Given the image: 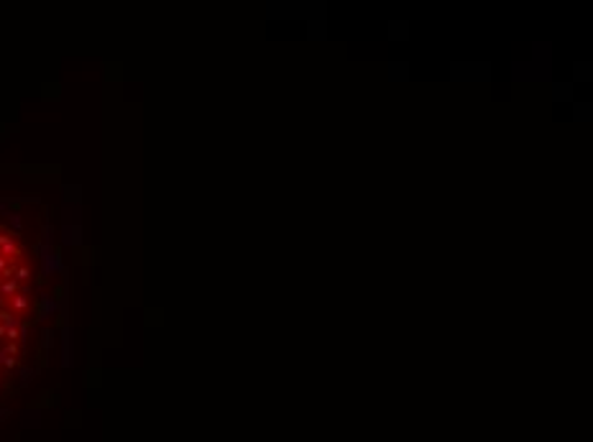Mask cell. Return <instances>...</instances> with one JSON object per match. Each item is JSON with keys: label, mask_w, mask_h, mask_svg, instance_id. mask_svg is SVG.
<instances>
[{"label": "cell", "mask_w": 593, "mask_h": 442, "mask_svg": "<svg viewBox=\"0 0 593 442\" xmlns=\"http://www.w3.org/2000/svg\"><path fill=\"white\" fill-rule=\"evenodd\" d=\"M3 230H5V228H3V223H0V233H3Z\"/></svg>", "instance_id": "12"}, {"label": "cell", "mask_w": 593, "mask_h": 442, "mask_svg": "<svg viewBox=\"0 0 593 442\" xmlns=\"http://www.w3.org/2000/svg\"><path fill=\"white\" fill-rule=\"evenodd\" d=\"M34 274H31V263H28L26 258L23 261H16L13 263V279H16L18 284H26L28 279H31Z\"/></svg>", "instance_id": "6"}, {"label": "cell", "mask_w": 593, "mask_h": 442, "mask_svg": "<svg viewBox=\"0 0 593 442\" xmlns=\"http://www.w3.org/2000/svg\"><path fill=\"white\" fill-rule=\"evenodd\" d=\"M550 100L552 102H568L573 100V84L570 82H562V80H555L550 84Z\"/></svg>", "instance_id": "5"}, {"label": "cell", "mask_w": 593, "mask_h": 442, "mask_svg": "<svg viewBox=\"0 0 593 442\" xmlns=\"http://www.w3.org/2000/svg\"><path fill=\"white\" fill-rule=\"evenodd\" d=\"M5 309H10L16 317H21V315H26L28 309H31V297H28V291L23 289L21 294H16V297H10L8 302H5Z\"/></svg>", "instance_id": "4"}, {"label": "cell", "mask_w": 593, "mask_h": 442, "mask_svg": "<svg viewBox=\"0 0 593 442\" xmlns=\"http://www.w3.org/2000/svg\"><path fill=\"white\" fill-rule=\"evenodd\" d=\"M570 69H573L570 75H573L575 82H586V80H591V69H593V67H591L588 62H575Z\"/></svg>", "instance_id": "8"}, {"label": "cell", "mask_w": 593, "mask_h": 442, "mask_svg": "<svg viewBox=\"0 0 593 442\" xmlns=\"http://www.w3.org/2000/svg\"><path fill=\"white\" fill-rule=\"evenodd\" d=\"M409 64L407 62H402V64H391L389 67V72H391V77H396V80H409Z\"/></svg>", "instance_id": "9"}, {"label": "cell", "mask_w": 593, "mask_h": 442, "mask_svg": "<svg viewBox=\"0 0 593 442\" xmlns=\"http://www.w3.org/2000/svg\"><path fill=\"white\" fill-rule=\"evenodd\" d=\"M591 115H593L591 102H575V105H573V121L586 123V121H591Z\"/></svg>", "instance_id": "7"}, {"label": "cell", "mask_w": 593, "mask_h": 442, "mask_svg": "<svg viewBox=\"0 0 593 442\" xmlns=\"http://www.w3.org/2000/svg\"><path fill=\"white\" fill-rule=\"evenodd\" d=\"M0 256H5V258L13 261V263L26 258V250H23L21 241H18L10 230H3V233H0Z\"/></svg>", "instance_id": "3"}, {"label": "cell", "mask_w": 593, "mask_h": 442, "mask_svg": "<svg viewBox=\"0 0 593 442\" xmlns=\"http://www.w3.org/2000/svg\"><path fill=\"white\" fill-rule=\"evenodd\" d=\"M3 353H5V356H13V358H21V356H23V353H21V345H18V343H10V340H5Z\"/></svg>", "instance_id": "11"}, {"label": "cell", "mask_w": 593, "mask_h": 442, "mask_svg": "<svg viewBox=\"0 0 593 442\" xmlns=\"http://www.w3.org/2000/svg\"><path fill=\"white\" fill-rule=\"evenodd\" d=\"M448 77L453 82H491L494 77V64L491 62H478V59H461V62L448 64Z\"/></svg>", "instance_id": "2"}, {"label": "cell", "mask_w": 593, "mask_h": 442, "mask_svg": "<svg viewBox=\"0 0 593 442\" xmlns=\"http://www.w3.org/2000/svg\"><path fill=\"white\" fill-rule=\"evenodd\" d=\"M389 28H391V36H394V39H409V23H407V21L391 23Z\"/></svg>", "instance_id": "10"}, {"label": "cell", "mask_w": 593, "mask_h": 442, "mask_svg": "<svg viewBox=\"0 0 593 442\" xmlns=\"http://www.w3.org/2000/svg\"><path fill=\"white\" fill-rule=\"evenodd\" d=\"M552 75V43L537 41L532 43L529 62H514L511 64V80L514 82H545Z\"/></svg>", "instance_id": "1"}]
</instances>
